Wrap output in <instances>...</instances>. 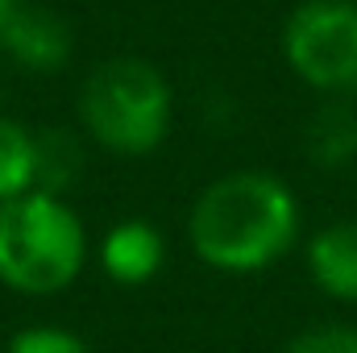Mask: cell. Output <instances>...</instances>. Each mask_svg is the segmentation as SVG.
Masks as SVG:
<instances>
[{"label":"cell","instance_id":"cell-13","mask_svg":"<svg viewBox=\"0 0 357 353\" xmlns=\"http://www.w3.org/2000/svg\"><path fill=\"white\" fill-rule=\"evenodd\" d=\"M21 8V0H0V33L8 29V21H13V13Z\"/></svg>","mask_w":357,"mask_h":353},{"label":"cell","instance_id":"cell-6","mask_svg":"<svg viewBox=\"0 0 357 353\" xmlns=\"http://www.w3.org/2000/svg\"><path fill=\"white\" fill-rule=\"evenodd\" d=\"M303 266L320 295L357 303V216L320 225L303 246Z\"/></svg>","mask_w":357,"mask_h":353},{"label":"cell","instance_id":"cell-4","mask_svg":"<svg viewBox=\"0 0 357 353\" xmlns=\"http://www.w3.org/2000/svg\"><path fill=\"white\" fill-rule=\"evenodd\" d=\"M278 46L291 75L320 100H357V0H299Z\"/></svg>","mask_w":357,"mask_h":353},{"label":"cell","instance_id":"cell-7","mask_svg":"<svg viewBox=\"0 0 357 353\" xmlns=\"http://www.w3.org/2000/svg\"><path fill=\"white\" fill-rule=\"evenodd\" d=\"M167 266V237L158 225L133 216V220H116L104 237H100V270L116 283V287H142L150 283L158 270Z\"/></svg>","mask_w":357,"mask_h":353},{"label":"cell","instance_id":"cell-11","mask_svg":"<svg viewBox=\"0 0 357 353\" xmlns=\"http://www.w3.org/2000/svg\"><path fill=\"white\" fill-rule=\"evenodd\" d=\"M4 353H88V345L79 333H71L63 324H29V329L13 333Z\"/></svg>","mask_w":357,"mask_h":353},{"label":"cell","instance_id":"cell-10","mask_svg":"<svg viewBox=\"0 0 357 353\" xmlns=\"http://www.w3.org/2000/svg\"><path fill=\"white\" fill-rule=\"evenodd\" d=\"M84 171V146L71 133H38V191L63 195Z\"/></svg>","mask_w":357,"mask_h":353},{"label":"cell","instance_id":"cell-12","mask_svg":"<svg viewBox=\"0 0 357 353\" xmlns=\"http://www.w3.org/2000/svg\"><path fill=\"white\" fill-rule=\"evenodd\" d=\"M282 353H357V324H312L295 333Z\"/></svg>","mask_w":357,"mask_h":353},{"label":"cell","instance_id":"cell-1","mask_svg":"<svg viewBox=\"0 0 357 353\" xmlns=\"http://www.w3.org/2000/svg\"><path fill=\"white\" fill-rule=\"evenodd\" d=\"M299 237V195L270 171H229L212 179L187 216V241L195 258L220 274H262L295 254Z\"/></svg>","mask_w":357,"mask_h":353},{"label":"cell","instance_id":"cell-8","mask_svg":"<svg viewBox=\"0 0 357 353\" xmlns=\"http://www.w3.org/2000/svg\"><path fill=\"white\" fill-rule=\"evenodd\" d=\"M303 154L320 171H345L357 163V100H320L303 125Z\"/></svg>","mask_w":357,"mask_h":353},{"label":"cell","instance_id":"cell-2","mask_svg":"<svg viewBox=\"0 0 357 353\" xmlns=\"http://www.w3.org/2000/svg\"><path fill=\"white\" fill-rule=\"evenodd\" d=\"M88 266V229L67 195L29 191L0 204V287L50 299Z\"/></svg>","mask_w":357,"mask_h":353},{"label":"cell","instance_id":"cell-9","mask_svg":"<svg viewBox=\"0 0 357 353\" xmlns=\"http://www.w3.org/2000/svg\"><path fill=\"white\" fill-rule=\"evenodd\" d=\"M38 191V133L0 117V204Z\"/></svg>","mask_w":357,"mask_h":353},{"label":"cell","instance_id":"cell-5","mask_svg":"<svg viewBox=\"0 0 357 353\" xmlns=\"http://www.w3.org/2000/svg\"><path fill=\"white\" fill-rule=\"evenodd\" d=\"M0 50L33 75H50L63 71L71 59V29L59 13L42 8V4H21L8 21V29L0 33Z\"/></svg>","mask_w":357,"mask_h":353},{"label":"cell","instance_id":"cell-3","mask_svg":"<svg viewBox=\"0 0 357 353\" xmlns=\"http://www.w3.org/2000/svg\"><path fill=\"white\" fill-rule=\"evenodd\" d=\"M171 117H175V96L167 75L137 54L104 59L79 88L84 133L116 158L154 154L171 133Z\"/></svg>","mask_w":357,"mask_h":353}]
</instances>
